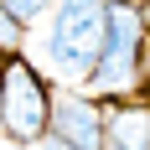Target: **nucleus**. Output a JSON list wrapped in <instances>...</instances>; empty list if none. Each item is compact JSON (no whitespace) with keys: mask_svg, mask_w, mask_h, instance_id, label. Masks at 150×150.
<instances>
[{"mask_svg":"<svg viewBox=\"0 0 150 150\" xmlns=\"http://www.w3.org/2000/svg\"><path fill=\"white\" fill-rule=\"evenodd\" d=\"M0 73H5V62H0Z\"/></svg>","mask_w":150,"mask_h":150,"instance_id":"10","label":"nucleus"},{"mask_svg":"<svg viewBox=\"0 0 150 150\" xmlns=\"http://www.w3.org/2000/svg\"><path fill=\"white\" fill-rule=\"evenodd\" d=\"M0 5H5V11L21 21V26H31V21H42V16L57 5V0H0Z\"/></svg>","mask_w":150,"mask_h":150,"instance_id":"6","label":"nucleus"},{"mask_svg":"<svg viewBox=\"0 0 150 150\" xmlns=\"http://www.w3.org/2000/svg\"><path fill=\"white\" fill-rule=\"evenodd\" d=\"M21 36H26V26L0 5V52H16V47H21Z\"/></svg>","mask_w":150,"mask_h":150,"instance_id":"7","label":"nucleus"},{"mask_svg":"<svg viewBox=\"0 0 150 150\" xmlns=\"http://www.w3.org/2000/svg\"><path fill=\"white\" fill-rule=\"evenodd\" d=\"M109 42V0H57L52 31H47V57L62 78L88 83Z\"/></svg>","mask_w":150,"mask_h":150,"instance_id":"2","label":"nucleus"},{"mask_svg":"<svg viewBox=\"0 0 150 150\" xmlns=\"http://www.w3.org/2000/svg\"><path fill=\"white\" fill-rule=\"evenodd\" d=\"M52 129V88H47L26 57L5 52L0 73V135L16 145H36Z\"/></svg>","mask_w":150,"mask_h":150,"instance_id":"3","label":"nucleus"},{"mask_svg":"<svg viewBox=\"0 0 150 150\" xmlns=\"http://www.w3.org/2000/svg\"><path fill=\"white\" fill-rule=\"evenodd\" d=\"M52 135H62L78 150H109L104 109L88 93H52Z\"/></svg>","mask_w":150,"mask_h":150,"instance_id":"4","label":"nucleus"},{"mask_svg":"<svg viewBox=\"0 0 150 150\" xmlns=\"http://www.w3.org/2000/svg\"><path fill=\"white\" fill-rule=\"evenodd\" d=\"M104 124H109V150H150V104L114 98V109H104Z\"/></svg>","mask_w":150,"mask_h":150,"instance_id":"5","label":"nucleus"},{"mask_svg":"<svg viewBox=\"0 0 150 150\" xmlns=\"http://www.w3.org/2000/svg\"><path fill=\"white\" fill-rule=\"evenodd\" d=\"M36 150H78V145H67V140H62V135H52V129H47V135L36 140Z\"/></svg>","mask_w":150,"mask_h":150,"instance_id":"8","label":"nucleus"},{"mask_svg":"<svg viewBox=\"0 0 150 150\" xmlns=\"http://www.w3.org/2000/svg\"><path fill=\"white\" fill-rule=\"evenodd\" d=\"M140 11H145V26H150V0H140Z\"/></svg>","mask_w":150,"mask_h":150,"instance_id":"9","label":"nucleus"},{"mask_svg":"<svg viewBox=\"0 0 150 150\" xmlns=\"http://www.w3.org/2000/svg\"><path fill=\"white\" fill-rule=\"evenodd\" d=\"M145 42L150 26L140 0H109V42L98 67L88 73V88L98 98H135L145 88Z\"/></svg>","mask_w":150,"mask_h":150,"instance_id":"1","label":"nucleus"}]
</instances>
